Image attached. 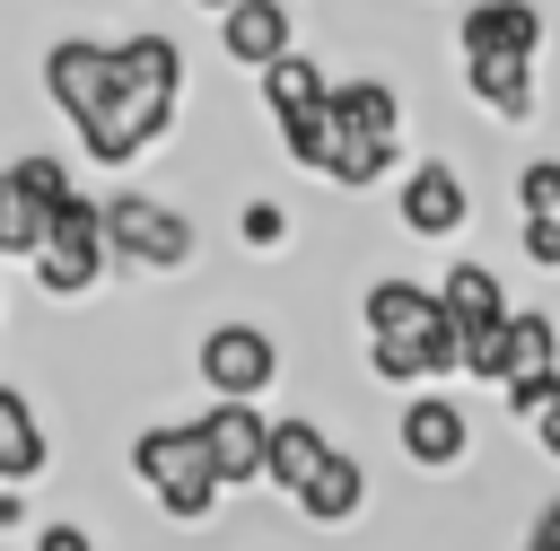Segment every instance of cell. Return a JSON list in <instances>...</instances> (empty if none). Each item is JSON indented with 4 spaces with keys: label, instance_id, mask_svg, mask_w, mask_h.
I'll return each instance as SVG.
<instances>
[{
    "label": "cell",
    "instance_id": "1",
    "mask_svg": "<svg viewBox=\"0 0 560 551\" xmlns=\"http://www.w3.org/2000/svg\"><path fill=\"white\" fill-rule=\"evenodd\" d=\"M184 79H192V61H184V44H175L166 26L114 35V79H105V96L70 122V131H79V157H88V166H131V157H149V149L175 131V114H184Z\"/></svg>",
    "mask_w": 560,
    "mask_h": 551
},
{
    "label": "cell",
    "instance_id": "2",
    "mask_svg": "<svg viewBox=\"0 0 560 551\" xmlns=\"http://www.w3.org/2000/svg\"><path fill=\"white\" fill-rule=\"evenodd\" d=\"M359 324H368V376L376 385H420L429 394V376H455V324L438 306V280H411V271L368 280Z\"/></svg>",
    "mask_w": 560,
    "mask_h": 551
},
{
    "label": "cell",
    "instance_id": "3",
    "mask_svg": "<svg viewBox=\"0 0 560 551\" xmlns=\"http://www.w3.org/2000/svg\"><path fill=\"white\" fill-rule=\"evenodd\" d=\"M402 157V87L359 70V79H332V105H324V184L332 192H376L385 166Z\"/></svg>",
    "mask_w": 560,
    "mask_h": 551
},
{
    "label": "cell",
    "instance_id": "4",
    "mask_svg": "<svg viewBox=\"0 0 560 551\" xmlns=\"http://www.w3.org/2000/svg\"><path fill=\"white\" fill-rule=\"evenodd\" d=\"M131 472H140V490L158 499V516L184 525V534H201L210 507L228 499V481H219V464H210V446H201L192 420H149V429L131 437Z\"/></svg>",
    "mask_w": 560,
    "mask_h": 551
},
{
    "label": "cell",
    "instance_id": "5",
    "mask_svg": "<svg viewBox=\"0 0 560 551\" xmlns=\"http://www.w3.org/2000/svg\"><path fill=\"white\" fill-rule=\"evenodd\" d=\"M70 192H79V184H70V157L18 149V157L0 166V262H35V254L52 245Z\"/></svg>",
    "mask_w": 560,
    "mask_h": 551
},
{
    "label": "cell",
    "instance_id": "6",
    "mask_svg": "<svg viewBox=\"0 0 560 551\" xmlns=\"http://www.w3.org/2000/svg\"><path fill=\"white\" fill-rule=\"evenodd\" d=\"M105 245H114V271H149V280H175L201 254L192 210H175L158 192H105Z\"/></svg>",
    "mask_w": 560,
    "mask_h": 551
},
{
    "label": "cell",
    "instance_id": "7",
    "mask_svg": "<svg viewBox=\"0 0 560 551\" xmlns=\"http://www.w3.org/2000/svg\"><path fill=\"white\" fill-rule=\"evenodd\" d=\"M26 271H35V289H44L52 306L96 297V289H105V271H114V245H105V192H70V210H61L52 245H44Z\"/></svg>",
    "mask_w": 560,
    "mask_h": 551
},
{
    "label": "cell",
    "instance_id": "8",
    "mask_svg": "<svg viewBox=\"0 0 560 551\" xmlns=\"http://www.w3.org/2000/svg\"><path fill=\"white\" fill-rule=\"evenodd\" d=\"M192 376H201L210 402H262V394L280 385V341H271V324H245V315L210 324V332L192 341Z\"/></svg>",
    "mask_w": 560,
    "mask_h": 551
},
{
    "label": "cell",
    "instance_id": "9",
    "mask_svg": "<svg viewBox=\"0 0 560 551\" xmlns=\"http://www.w3.org/2000/svg\"><path fill=\"white\" fill-rule=\"evenodd\" d=\"M394 227L420 236V245H455V236L472 227V184H464V166H455V157L402 166V184H394Z\"/></svg>",
    "mask_w": 560,
    "mask_h": 551
},
{
    "label": "cell",
    "instance_id": "10",
    "mask_svg": "<svg viewBox=\"0 0 560 551\" xmlns=\"http://www.w3.org/2000/svg\"><path fill=\"white\" fill-rule=\"evenodd\" d=\"M192 429L228 490H271V411L262 402H201Z\"/></svg>",
    "mask_w": 560,
    "mask_h": 551
},
{
    "label": "cell",
    "instance_id": "11",
    "mask_svg": "<svg viewBox=\"0 0 560 551\" xmlns=\"http://www.w3.org/2000/svg\"><path fill=\"white\" fill-rule=\"evenodd\" d=\"M394 446L411 472H464L472 464V411L455 394H411L394 411Z\"/></svg>",
    "mask_w": 560,
    "mask_h": 551
},
{
    "label": "cell",
    "instance_id": "12",
    "mask_svg": "<svg viewBox=\"0 0 560 551\" xmlns=\"http://www.w3.org/2000/svg\"><path fill=\"white\" fill-rule=\"evenodd\" d=\"M105 79H114V44L105 35H52L44 52H35V87H44V105L61 114V122H79L96 96H105Z\"/></svg>",
    "mask_w": 560,
    "mask_h": 551
},
{
    "label": "cell",
    "instance_id": "13",
    "mask_svg": "<svg viewBox=\"0 0 560 551\" xmlns=\"http://www.w3.org/2000/svg\"><path fill=\"white\" fill-rule=\"evenodd\" d=\"M551 394H560V324H551L542 306H516V324H508V385H499V402H508V420H534Z\"/></svg>",
    "mask_w": 560,
    "mask_h": 551
},
{
    "label": "cell",
    "instance_id": "14",
    "mask_svg": "<svg viewBox=\"0 0 560 551\" xmlns=\"http://www.w3.org/2000/svg\"><path fill=\"white\" fill-rule=\"evenodd\" d=\"M455 70H464V96L490 122H534V105H542V61L534 52H455Z\"/></svg>",
    "mask_w": 560,
    "mask_h": 551
},
{
    "label": "cell",
    "instance_id": "15",
    "mask_svg": "<svg viewBox=\"0 0 560 551\" xmlns=\"http://www.w3.org/2000/svg\"><path fill=\"white\" fill-rule=\"evenodd\" d=\"M289 507H298L306 525H324V534L359 525V507H368V464H359V455L332 437V446H324V464H315V472L289 490Z\"/></svg>",
    "mask_w": 560,
    "mask_h": 551
},
{
    "label": "cell",
    "instance_id": "16",
    "mask_svg": "<svg viewBox=\"0 0 560 551\" xmlns=\"http://www.w3.org/2000/svg\"><path fill=\"white\" fill-rule=\"evenodd\" d=\"M219 52L236 61V70H271V61H289L298 52V17H289V0H236L228 17H219Z\"/></svg>",
    "mask_w": 560,
    "mask_h": 551
},
{
    "label": "cell",
    "instance_id": "17",
    "mask_svg": "<svg viewBox=\"0 0 560 551\" xmlns=\"http://www.w3.org/2000/svg\"><path fill=\"white\" fill-rule=\"evenodd\" d=\"M44 472H52V429H44L35 394L0 376V490H35Z\"/></svg>",
    "mask_w": 560,
    "mask_h": 551
},
{
    "label": "cell",
    "instance_id": "18",
    "mask_svg": "<svg viewBox=\"0 0 560 551\" xmlns=\"http://www.w3.org/2000/svg\"><path fill=\"white\" fill-rule=\"evenodd\" d=\"M438 306H446V324H455V341H464V332H499V324L516 315V297H508V280H499L490 262H472V254H455V262L438 271Z\"/></svg>",
    "mask_w": 560,
    "mask_h": 551
},
{
    "label": "cell",
    "instance_id": "19",
    "mask_svg": "<svg viewBox=\"0 0 560 551\" xmlns=\"http://www.w3.org/2000/svg\"><path fill=\"white\" fill-rule=\"evenodd\" d=\"M516 245L534 271H560V157L516 166Z\"/></svg>",
    "mask_w": 560,
    "mask_h": 551
},
{
    "label": "cell",
    "instance_id": "20",
    "mask_svg": "<svg viewBox=\"0 0 560 551\" xmlns=\"http://www.w3.org/2000/svg\"><path fill=\"white\" fill-rule=\"evenodd\" d=\"M542 0H472L455 17V52H534L542 61Z\"/></svg>",
    "mask_w": 560,
    "mask_h": 551
},
{
    "label": "cell",
    "instance_id": "21",
    "mask_svg": "<svg viewBox=\"0 0 560 551\" xmlns=\"http://www.w3.org/2000/svg\"><path fill=\"white\" fill-rule=\"evenodd\" d=\"M324 96H332V70H324L315 52H289V61H271V70H262V122H271V131H280V122L324 114Z\"/></svg>",
    "mask_w": 560,
    "mask_h": 551
},
{
    "label": "cell",
    "instance_id": "22",
    "mask_svg": "<svg viewBox=\"0 0 560 551\" xmlns=\"http://www.w3.org/2000/svg\"><path fill=\"white\" fill-rule=\"evenodd\" d=\"M236 236H245L254 254H280V245H289V210L254 192V201H236Z\"/></svg>",
    "mask_w": 560,
    "mask_h": 551
},
{
    "label": "cell",
    "instance_id": "23",
    "mask_svg": "<svg viewBox=\"0 0 560 551\" xmlns=\"http://www.w3.org/2000/svg\"><path fill=\"white\" fill-rule=\"evenodd\" d=\"M35 551H105L88 525H70V516H52V525H35Z\"/></svg>",
    "mask_w": 560,
    "mask_h": 551
},
{
    "label": "cell",
    "instance_id": "24",
    "mask_svg": "<svg viewBox=\"0 0 560 551\" xmlns=\"http://www.w3.org/2000/svg\"><path fill=\"white\" fill-rule=\"evenodd\" d=\"M516 551H560V490L534 507V525H525V542H516Z\"/></svg>",
    "mask_w": 560,
    "mask_h": 551
},
{
    "label": "cell",
    "instance_id": "25",
    "mask_svg": "<svg viewBox=\"0 0 560 551\" xmlns=\"http://www.w3.org/2000/svg\"><path fill=\"white\" fill-rule=\"evenodd\" d=\"M525 429H534V455H551V464H560V394H551V402H542Z\"/></svg>",
    "mask_w": 560,
    "mask_h": 551
},
{
    "label": "cell",
    "instance_id": "26",
    "mask_svg": "<svg viewBox=\"0 0 560 551\" xmlns=\"http://www.w3.org/2000/svg\"><path fill=\"white\" fill-rule=\"evenodd\" d=\"M18 525H26V499H18V490H0V534H18Z\"/></svg>",
    "mask_w": 560,
    "mask_h": 551
},
{
    "label": "cell",
    "instance_id": "27",
    "mask_svg": "<svg viewBox=\"0 0 560 551\" xmlns=\"http://www.w3.org/2000/svg\"><path fill=\"white\" fill-rule=\"evenodd\" d=\"M192 9H210V17H228V9H236V0H192Z\"/></svg>",
    "mask_w": 560,
    "mask_h": 551
},
{
    "label": "cell",
    "instance_id": "28",
    "mask_svg": "<svg viewBox=\"0 0 560 551\" xmlns=\"http://www.w3.org/2000/svg\"><path fill=\"white\" fill-rule=\"evenodd\" d=\"M0 306H9V271H0Z\"/></svg>",
    "mask_w": 560,
    "mask_h": 551
}]
</instances>
